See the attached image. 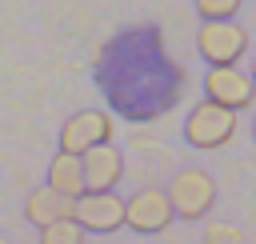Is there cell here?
I'll return each instance as SVG.
<instances>
[{"instance_id": "1", "label": "cell", "mask_w": 256, "mask_h": 244, "mask_svg": "<svg viewBox=\"0 0 256 244\" xmlns=\"http://www.w3.org/2000/svg\"><path fill=\"white\" fill-rule=\"evenodd\" d=\"M236 128H240L236 112L224 108V104H216V100H208V96L184 116V140H188L192 148H200V152H212V148L232 144Z\"/></svg>"}, {"instance_id": "2", "label": "cell", "mask_w": 256, "mask_h": 244, "mask_svg": "<svg viewBox=\"0 0 256 244\" xmlns=\"http://www.w3.org/2000/svg\"><path fill=\"white\" fill-rule=\"evenodd\" d=\"M168 200L180 220H204L216 204V176L208 168H180L168 180Z\"/></svg>"}, {"instance_id": "3", "label": "cell", "mask_w": 256, "mask_h": 244, "mask_svg": "<svg viewBox=\"0 0 256 244\" xmlns=\"http://www.w3.org/2000/svg\"><path fill=\"white\" fill-rule=\"evenodd\" d=\"M196 48L208 64H240L248 56V28L232 20H204L196 32Z\"/></svg>"}, {"instance_id": "4", "label": "cell", "mask_w": 256, "mask_h": 244, "mask_svg": "<svg viewBox=\"0 0 256 244\" xmlns=\"http://www.w3.org/2000/svg\"><path fill=\"white\" fill-rule=\"evenodd\" d=\"M72 220H76L84 232L112 236V232L124 228V200L116 196V188H108V192L84 188V192L72 200Z\"/></svg>"}, {"instance_id": "5", "label": "cell", "mask_w": 256, "mask_h": 244, "mask_svg": "<svg viewBox=\"0 0 256 244\" xmlns=\"http://www.w3.org/2000/svg\"><path fill=\"white\" fill-rule=\"evenodd\" d=\"M172 220H176V212H172V200H168L164 188H152L148 184V188H136L124 200V228H132L140 236H156Z\"/></svg>"}, {"instance_id": "6", "label": "cell", "mask_w": 256, "mask_h": 244, "mask_svg": "<svg viewBox=\"0 0 256 244\" xmlns=\"http://www.w3.org/2000/svg\"><path fill=\"white\" fill-rule=\"evenodd\" d=\"M204 96L224 104V108H232V112H244V108L256 104V84L240 64H208Z\"/></svg>"}, {"instance_id": "7", "label": "cell", "mask_w": 256, "mask_h": 244, "mask_svg": "<svg viewBox=\"0 0 256 244\" xmlns=\"http://www.w3.org/2000/svg\"><path fill=\"white\" fill-rule=\"evenodd\" d=\"M104 140H112V116L100 112V108L72 112L64 120V128H60V148L76 152V156L88 152V148H96V144H104Z\"/></svg>"}, {"instance_id": "8", "label": "cell", "mask_w": 256, "mask_h": 244, "mask_svg": "<svg viewBox=\"0 0 256 244\" xmlns=\"http://www.w3.org/2000/svg\"><path fill=\"white\" fill-rule=\"evenodd\" d=\"M80 164H84V188H96V192H108L124 180V152L104 140L88 152H80Z\"/></svg>"}, {"instance_id": "9", "label": "cell", "mask_w": 256, "mask_h": 244, "mask_svg": "<svg viewBox=\"0 0 256 244\" xmlns=\"http://www.w3.org/2000/svg\"><path fill=\"white\" fill-rule=\"evenodd\" d=\"M64 216H72V200H68V196L52 192L48 184H40V188L28 192V200H24V220H28L32 228H44V224L64 220Z\"/></svg>"}, {"instance_id": "10", "label": "cell", "mask_w": 256, "mask_h": 244, "mask_svg": "<svg viewBox=\"0 0 256 244\" xmlns=\"http://www.w3.org/2000/svg\"><path fill=\"white\" fill-rule=\"evenodd\" d=\"M52 192H60V196H68V200H76L80 192H84V164H80V156L76 152H56L52 160H48V180H44Z\"/></svg>"}, {"instance_id": "11", "label": "cell", "mask_w": 256, "mask_h": 244, "mask_svg": "<svg viewBox=\"0 0 256 244\" xmlns=\"http://www.w3.org/2000/svg\"><path fill=\"white\" fill-rule=\"evenodd\" d=\"M36 232H40V244H84V228H80L72 216L52 220V224H44V228H36Z\"/></svg>"}, {"instance_id": "12", "label": "cell", "mask_w": 256, "mask_h": 244, "mask_svg": "<svg viewBox=\"0 0 256 244\" xmlns=\"http://www.w3.org/2000/svg\"><path fill=\"white\" fill-rule=\"evenodd\" d=\"M200 20H232L240 12V0H192Z\"/></svg>"}, {"instance_id": "13", "label": "cell", "mask_w": 256, "mask_h": 244, "mask_svg": "<svg viewBox=\"0 0 256 244\" xmlns=\"http://www.w3.org/2000/svg\"><path fill=\"white\" fill-rule=\"evenodd\" d=\"M244 236H240V228H232V224H212L208 228V236H204V244H240Z\"/></svg>"}, {"instance_id": "14", "label": "cell", "mask_w": 256, "mask_h": 244, "mask_svg": "<svg viewBox=\"0 0 256 244\" xmlns=\"http://www.w3.org/2000/svg\"><path fill=\"white\" fill-rule=\"evenodd\" d=\"M248 76H252V84H256V56H252V64H248Z\"/></svg>"}, {"instance_id": "15", "label": "cell", "mask_w": 256, "mask_h": 244, "mask_svg": "<svg viewBox=\"0 0 256 244\" xmlns=\"http://www.w3.org/2000/svg\"><path fill=\"white\" fill-rule=\"evenodd\" d=\"M252 140H256V116H252Z\"/></svg>"}, {"instance_id": "16", "label": "cell", "mask_w": 256, "mask_h": 244, "mask_svg": "<svg viewBox=\"0 0 256 244\" xmlns=\"http://www.w3.org/2000/svg\"><path fill=\"white\" fill-rule=\"evenodd\" d=\"M0 244H12V240H4V236H0Z\"/></svg>"}]
</instances>
